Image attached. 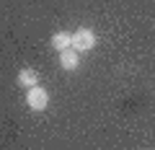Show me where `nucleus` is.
<instances>
[{
  "label": "nucleus",
  "instance_id": "nucleus-5",
  "mask_svg": "<svg viewBox=\"0 0 155 150\" xmlns=\"http://www.w3.org/2000/svg\"><path fill=\"white\" fill-rule=\"evenodd\" d=\"M49 44L54 47L57 52H65V49H72V34H70V31H57V34H52V39H49Z\"/></svg>",
  "mask_w": 155,
  "mask_h": 150
},
{
  "label": "nucleus",
  "instance_id": "nucleus-3",
  "mask_svg": "<svg viewBox=\"0 0 155 150\" xmlns=\"http://www.w3.org/2000/svg\"><path fill=\"white\" fill-rule=\"evenodd\" d=\"M60 67L62 70H78L80 67V55H78V49H65L60 52Z\"/></svg>",
  "mask_w": 155,
  "mask_h": 150
},
{
  "label": "nucleus",
  "instance_id": "nucleus-2",
  "mask_svg": "<svg viewBox=\"0 0 155 150\" xmlns=\"http://www.w3.org/2000/svg\"><path fill=\"white\" fill-rule=\"evenodd\" d=\"M26 106L31 111H44L49 106V93H47L41 85H34V88L26 91Z\"/></svg>",
  "mask_w": 155,
  "mask_h": 150
},
{
  "label": "nucleus",
  "instance_id": "nucleus-1",
  "mask_svg": "<svg viewBox=\"0 0 155 150\" xmlns=\"http://www.w3.org/2000/svg\"><path fill=\"white\" fill-rule=\"evenodd\" d=\"M96 47V31L88 26H80L78 31H72V49L78 52H88Z\"/></svg>",
  "mask_w": 155,
  "mask_h": 150
},
{
  "label": "nucleus",
  "instance_id": "nucleus-4",
  "mask_svg": "<svg viewBox=\"0 0 155 150\" xmlns=\"http://www.w3.org/2000/svg\"><path fill=\"white\" fill-rule=\"evenodd\" d=\"M16 80H18V85H23V88H34V85H39V72L34 70V67H23V70H18V75H16Z\"/></svg>",
  "mask_w": 155,
  "mask_h": 150
}]
</instances>
